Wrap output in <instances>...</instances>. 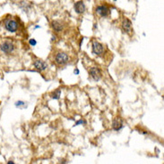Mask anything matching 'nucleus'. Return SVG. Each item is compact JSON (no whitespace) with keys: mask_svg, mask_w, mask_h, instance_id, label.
<instances>
[{"mask_svg":"<svg viewBox=\"0 0 164 164\" xmlns=\"http://www.w3.org/2000/svg\"><path fill=\"white\" fill-rule=\"evenodd\" d=\"M54 63L58 67H63L66 64L68 63L70 61V56L67 54V53L63 51H57L54 54Z\"/></svg>","mask_w":164,"mask_h":164,"instance_id":"nucleus-1","label":"nucleus"},{"mask_svg":"<svg viewBox=\"0 0 164 164\" xmlns=\"http://www.w3.org/2000/svg\"><path fill=\"white\" fill-rule=\"evenodd\" d=\"M15 49L16 45L15 41L10 39H6L0 43V50L6 55H11L12 54H14Z\"/></svg>","mask_w":164,"mask_h":164,"instance_id":"nucleus-2","label":"nucleus"},{"mask_svg":"<svg viewBox=\"0 0 164 164\" xmlns=\"http://www.w3.org/2000/svg\"><path fill=\"white\" fill-rule=\"evenodd\" d=\"M4 26L9 32H15L19 29V23L14 18H6L4 21Z\"/></svg>","mask_w":164,"mask_h":164,"instance_id":"nucleus-3","label":"nucleus"},{"mask_svg":"<svg viewBox=\"0 0 164 164\" xmlns=\"http://www.w3.org/2000/svg\"><path fill=\"white\" fill-rule=\"evenodd\" d=\"M92 50L93 54L97 56H102L105 53V47L102 44L98 42L97 40H93L92 44Z\"/></svg>","mask_w":164,"mask_h":164,"instance_id":"nucleus-4","label":"nucleus"},{"mask_svg":"<svg viewBox=\"0 0 164 164\" xmlns=\"http://www.w3.org/2000/svg\"><path fill=\"white\" fill-rule=\"evenodd\" d=\"M33 66H34V68L36 70L40 71V72H43L48 69L47 63L45 61L41 60V59H39V58H35L33 60Z\"/></svg>","mask_w":164,"mask_h":164,"instance_id":"nucleus-5","label":"nucleus"},{"mask_svg":"<svg viewBox=\"0 0 164 164\" xmlns=\"http://www.w3.org/2000/svg\"><path fill=\"white\" fill-rule=\"evenodd\" d=\"M121 28L124 33H126L128 35L132 34V22L128 18L126 17L123 18V21L121 23Z\"/></svg>","mask_w":164,"mask_h":164,"instance_id":"nucleus-6","label":"nucleus"},{"mask_svg":"<svg viewBox=\"0 0 164 164\" xmlns=\"http://www.w3.org/2000/svg\"><path fill=\"white\" fill-rule=\"evenodd\" d=\"M89 75L94 81H99L100 78L102 77V73L100 68L98 67H91L89 69Z\"/></svg>","mask_w":164,"mask_h":164,"instance_id":"nucleus-7","label":"nucleus"},{"mask_svg":"<svg viewBox=\"0 0 164 164\" xmlns=\"http://www.w3.org/2000/svg\"><path fill=\"white\" fill-rule=\"evenodd\" d=\"M96 13L101 17H107L110 13V9L107 5H99L96 7Z\"/></svg>","mask_w":164,"mask_h":164,"instance_id":"nucleus-8","label":"nucleus"},{"mask_svg":"<svg viewBox=\"0 0 164 164\" xmlns=\"http://www.w3.org/2000/svg\"><path fill=\"white\" fill-rule=\"evenodd\" d=\"M124 127L123 125V120L120 117H116L113 121H112V128L116 131H119L120 129H122Z\"/></svg>","mask_w":164,"mask_h":164,"instance_id":"nucleus-9","label":"nucleus"},{"mask_svg":"<svg viewBox=\"0 0 164 164\" xmlns=\"http://www.w3.org/2000/svg\"><path fill=\"white\" fill-rule=\"evenodd\" d=\"M74 10L77 14H83L85 11V5L83 1H78L74 4Z\"/></svg>","mask_w":164,"mask_h":164,"instance_id":"nucleus-10","label":"nucleus"},{"mask_svg":"<svg viewBox=\"0 0 164 164\" xmlns=\"http://www.w3.org/2000/svg\"><path fill=\"white\" fill-rule=\"evenodd\" d=\"M51 26H52L53 29H54L55 31H57V32L62 31V30H63V27H64L63 24H62V23H61L60 21H57V20L52 22Z\"/></svg>","mask_w":164,"mask_h":164,"instance_id":"nucleus-11","label":"nucleus"},{"mask_svg":"<svg viewBox=\"0 0 164 164\" xmlns=\"http://www.w3.org/2000/svg\"><path fill=\"white\" fill-rule=\"evenodd\" d=\"M60 94H61V91L60 89H57L56 91H54L52 94H51V97L53 99H56V100H58L59 97H60Z\"/></svg>","mask_w":164,"mask_h":164,"instance_id":"nucleus-12","label":"nucleus"},{"mask_svg":"<svg viewBox=\"0 0 164 164\" xmlns=\"http://www.w3.org/2000/svg\"><path fill=\"white\" fill-rule=\"evenodd\" d=\"M15 106L19 107V108H24L25 107V103L23 102V101H17L15 103Z\"/></svg>","mask_w":164,"mask_h":164,"instance_id":"nucleus-13","label":"nucleus"},{"mask_svg":"<svg viewBox=\"0 0 164 164\" xmlns=\"http://www.w3.org/2000/svg\"><path fill=\"white\" fill-rule=\"evenodd\" d=\"M80 124H84V125H85L86 124V120L85 119H79L78 121H76L75 122V124H74V126H78V125H80Z\"/></svg>","mask_w":164,"mask_h":164,"instance_id":"nucleus-14","label":"nucleus"},{"mask_svg":"<svg viewBox=\"0 0 164 164\" xmlns=\"http://www.w3.org/2000/svg\"><path fill=\"white\" fill-rule=\"evenodd\" d=\"M29 43H30V45L32 46V47H34V46L37 45V41H36L34 39H31L29 40Z\"/></svg>","mask_w":164,"mask_h":164,"instance_id":"nucleus-15","label":"nucleus"},{"mask_svg":"<svg viewBox=\"0 0 164 164\" xmlns=\"http://www.w3.org/2000/svg\"><path fill=\"white\" fill-rule=\"evenodd\" d=\"M74 73L75 74V75H78L79 74V70L76 68V69H74Z\"/></svg>","mask_w":164,"mask_h":164,"instance_id":"nucleus-16","label":"nucleus"},{"mask_svg":"<svg viewBox=\"0 0 164 164\" xmlns=\"http://www.w3.org/2000/svg\"><path fill=\"white\" fill-rule=\"evenodd\" d=\"M62 162H60V164H67V161L66 160H61Z\"/></svg>","mask_w":164,"mask_h":164,"instance_id":"nucleus-17","label":"nucleus"},{"mask_svg":"<svg viewBox=\"0 0 164 164\" xmlns=\"http://www.w3.org/2000/svg\"><path fill=\"white\" fill-rule=\"evenodd\" d=\"M7 164H15V162H14L13 161H9V162H7Z\"/></svg>","mask_w":164,"mask_h":164,"instance_id":"nucleus-18","label":"nucleus"},{"mask_svg":"<svg viewBox=\"0 0 164 164\" xmlns=\"http://www.w3.org/2000/svg\"><path fill=\"white\" fill-rule=\"evenodd\" d=\"M114 1H116V0H114Z\"/></svg>","mask_w":164,"mask_h":164,"instance_id":"nucleus-19","label":"nucleus"}]
</instances>
